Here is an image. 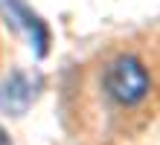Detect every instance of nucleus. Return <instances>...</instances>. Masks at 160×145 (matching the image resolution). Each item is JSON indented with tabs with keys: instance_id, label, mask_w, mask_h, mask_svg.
Listing matches in <instances>:
<instances>
[{
	"instance_id": "nucleus-3",
	"label": "nucleus",
	"mask_w": 160,
	"mask_h": 145,
	"mask_svg": "<svg viewBox=\"0 0 160 145\" xmlns=\"http://www.w3.org/2000/svg\"><path fill=\"white\" fill-rule=\"evenodd\" d=\"M29 102H32V84L26 81V75L15 73L3 84V90H0V104L6 110H12V113H23L29 108Z\"/></svg>"
},
{
	"instance_id": "nucleus-1",
	"label": "nucleus",
	"mask_w": 160,
	"mask_h": 145,
	"mask_svg": "<svg viewBox=\"0 0 160 145\" xmlns=\"http://www.w3.org/2000/svg\"><path fill=\"white\" fill-rule=\"evenodd\" d=\"M102 87H105L108 99L117 102L119 108H137L152 93V75L137 55L122 52L108 61L105 75H102Z\"/></svg>"
},
{
	"instance_id": "nucleus-4",
	"label": "nucleus",
	"mask_w": 160,
	"mask_h": 145,
	"mask_svg": "<svg viewBox=\"0 0 160 145\" xmlns=\"http://www.w3.org/2000/svg\"><path fill=\"white\" fill-rule=\"evenodd\" d=\"M0 145H9V137H6V131L0 128Z\"/></svg>"
},
{
	"instance_id": "nucleus-2",
	"label": "nucleus",
	"mask_w": 160,
	"mask_h": 145,
	"mask_svg": "<svg viewBox=\"0 0 160 145\" xmlns=\"http://www.w3.org/2000/svg\"><path fill=\"white\" fill-rule=\"evenodd\" d=\"M0 12L9 17V23L18 32H23L29 38V44L35 46V55L38 58H44L50 52V29L41 21V15H35L23 0H0Z\"/></svg>"
}]
</instances>
